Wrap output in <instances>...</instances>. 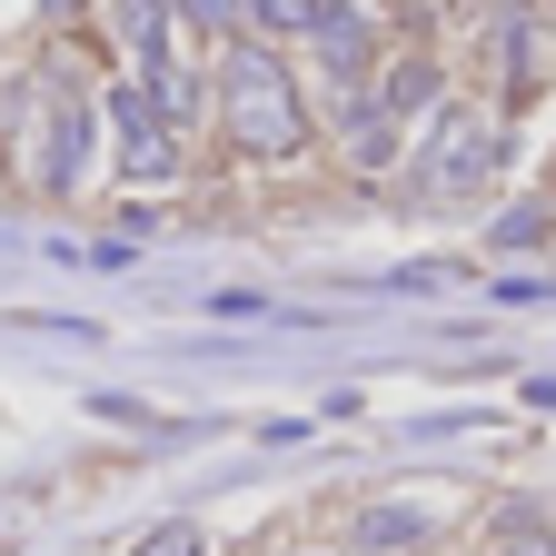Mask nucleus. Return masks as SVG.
Segmentation results:
<instances>
[{"mask_svg":"<svg viewBox=\"0 0 556 556\" xmlns=\"http://www.w3.org/2000/svg\"><path fill=\"white\" fill-rule=\"evenodd\" d=\"M486 169H497V129H486V119H447L438 129V150H428V169H417V189H428V199H467Z\"/></svg>","mask_w":556,"mask_h":556,"instance_id":"obj_2","label":"nucleus"},{"mask_svg":"<svg viewBox=\"0 0 556 556\" xmlns=\"http://www.w3.org/2000/svg\"><path fill=\"white\" fill-rule=\"evenodd\" d=\"M428 100H438V70H428V60H407V70H388V80H378V110H388V119L428 110Z\"/></svg>","mask_w":556,"mask_h":556,"instance_id":"obj_6","label":"nucleus"},{"mask_svg":"<svg viewBox=\"0 0 556 556\" xmlns=\"http://www.w3.org/2000/svg\"><path fill=\"white\" fill-rule=\"evenodd\" d=\"M308 40H318V60L338 70V80H358V70H368V21H358V11H338V0H328V21H318Z\"/></svg>","mask_w":556,"mask_h":556,"instance_id":"obj_5","label":"nucleus"},{"mask_svg":"<svg viewBox=\"0 0 556 556\" xmlns=\"http://www.w3.org/2000/svg\"><path fill=\"white\" fill-rule=\"evenodd\" d=\"M179 11H189L199 30H239V11H249V0H179Z\"/></svg>","mask_w":556,"mask_h":556,"instance_id":"obj_11","label":"nucleus"},{"mask_svg":"<svg viewBox=\"0 0 556 556\" xmlns=\"http://www.w3.org/2000/svg\"><path fill=\"white\" fill-rule=\"evenodd\" d=\"M219 119H229V139L249 160H289L308 139V110L289 90V70H278V50H258V40H239L219 60Z\"/></svg>","mask_w":556,"mask_h":556,"instance_id":"obj_1","label":"nucleus"},{"mask_svg":"<svg viewBox=\"0 0 556 556\" xmlns=\"http://www.w3.org/2000/svg\"><path fill=\"white\" fill-rule=\"evenodd\" d=\"M110 119H119V169L129 179H169V110H160V90H119L110 100Z\"/></svg>","mask_w":556,"mask_h":556,"instance_id":"obj_3","label":"nucleus"},{"mask_svg":"<svg viewBox=\"0 0 556 556\" xmlns=\"http://www.w3.org/2000/svg\"><path fill=\"white\" fill-rule=\"evenodd\" d=\"M417 536H428V517H417V507H368V517H358V546H378V556H388V546H417Z\"/></svg>","mask_w":556,"mask_h":556,"instance_id":"obj_7","label":"nucleus"},{"mask_svg":"<svg viewBox=\"0 0 556 556\" xmlns=\"http://www.w3.org/2000/svg\"><path fill=\"white\" fill-rule=\"evenodd\" d=\"M497 556H556V536H546V527H536V517H517V527H507V546H497Z\"/></svg>","mask_w":556,"mask_h":556,"instance_id":"obj_12","label":"nucleus"},{"mask_svg":"<svg viewBox=\"0 0 556 556\" xmlns=\"http://www.w3.org/2000/svg\"><path fill=\"white\" fill-rule=\"evenodd\" d=\"M546 239V208H507V219H497V249H536Z\"/></svg>","mask_w":556,"mask_h":556,"instance_id":"obj_10","label":"nucleus"},{"mask_svg":"<svg viewBox=\"0 0 556 556\" xmlns=\"http://www.w3.org/2000/svg\"><path fill=\"white\" fill-rule=\"evenodd\" d=\"M40 11H70V0H40Z\"/></svg>","mask_w":556,"mask_h":556,"instance_id":"obj_14","label":"nucleus"},{"mask_svg":"<svg viewBox=\"0 0 556 556\" xmlns=\"http://www.w3.org/2000/svg\"><path fill=\"white\" fill-rule=\"evenodd\" d=\"M129 556H199V536H189V527H160V536H139Z\"/></svg>","mask_w":556,"mask_h":556,"instance_id":"obj_13","label":"nucleus"},{"mask_svg":"<svg viewBox=\"0 0 556 556\" xmlns=\"http://www.w3.org/2000/svg\"><path fill=\"white\" fill-rule=\"evenodd\" d=\"M388 129H397L388 110H358V139H348V160H358V169H388V150H397Z\"/></svg>","mask_w":556,"mask_h":556,"instance_id":"obj_9","label":"nucleus"},{"mask_svg":"<svg viewBox=\"0 0 556 556\" xmlns=\"http://www.w3.org/2000/svg\"><path fill=\"white\" fill-rule=\"evenodd\" d=\"M80 160H90V110H60L50 119V150H40V189H70Z\"/></svg>","mask_w":556,"mask_h":556,"instance_id":"obj_4","label":"nucleus"},{"mask_svg":"<svg viewBox=\"0 0 556 556\" xmlns=\"http://www.w3.org/2000/svg\"><path fill=\"white\" fill-rule=\"evenodd\" d=\"M249 21H258V30H318L328 0H249Z\"/></svg>","mask_w":556,"mask_h":556,"instance_id":"obj_8","label":"nucleus"}]
</instances>
